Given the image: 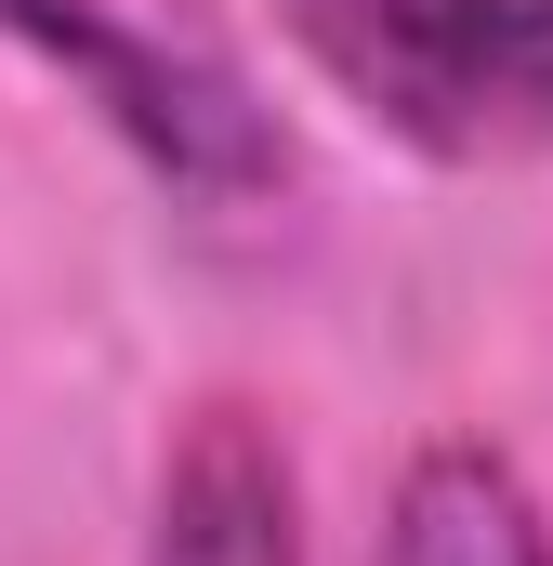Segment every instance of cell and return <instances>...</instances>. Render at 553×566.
Returning a JSON list of instances; mask_svg holds the SVG:
<instances>
[{
    "instance_id": "1",
    "label": "cell",
    "mask_w": 553,
    "mask_h": 566,
    "mask_svg": "<svg viewBox=\"0 0 553 566\" xmlns=\"http://www.w3.org/2000/svg\"><path fill=\"white\" fill-rule=\"evenodd\" d=\"M303 66L448 171L553 158V27L541 0H276Z\"/></svg>"
},
{
    "instance_id": "2",
    "label": "cell",
    "mask_w": 553,
    "mask_h": 566,
    "mask_svg": "<svg viewBox=\"0 0 553 566\" xmlns=\"http://www.w3.org/2000/svg\"><path fill=\"white\" fill-rule=\"evenodd\" d=\"M0 40L40 53L53 80L93 93V119L133 145L145 171L198 211H251L290 185V133L276 106L211 53V40H171V27H133L106 0H0Z\"/></svg>"
},
{
    "instance_id": "3",
    "label": "cell",
    "mask_w": 553,
    "mask_h": 566,
    "mask_svg": "<svg viewBox=\"0 0 553 566\" xmlns=\"http://www.w3.org/2000/svg\"><path fill=\"white\" fill-rule=\"evenodd\" d=\"M145 566H303V474L264 409H238V396L185 409L171 461H158Z\"/></svg>"
},
{
    "instance_id": "4",
    "label": "cell",
    "mask_w": 553,
    "mask_h": 566,
    "mask_svg": "<svg viewBox=\"0 0 553 566\" xmlns=\"http://www.w3.org/2000/svg\"><path fill=\"white\" fill-rule=\"evenodd\" d=\"M383 566H553V541H541V514H528V488H514L501 448L435 434L409 474H396Z\"/></svg>"
},
{
    "instance_id": "5",
    "label": "cell",
    "mask_w": 553,
    "mask_h": 566,
    "mask_svg": "<svg viewBox=\"0 0 553 566\" xmlns=\"http://www.w3.org/2000/svg\"><path fill=\"white\" fill-rule=\"evenodd\" d=\"M541 27H553V0H541Z\"/></svg>"
}]
</instances>
